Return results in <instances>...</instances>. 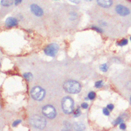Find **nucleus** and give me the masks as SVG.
Segmentation results:
<instances>
[{"mask_svg": "<svg viewBox=\"0 0 131 131\" xmlns=\"http://www.w3.org/2000/svg\"><path fill=\"white\" fill-rule=\"evenodd\" d=\"M24 77L27 81H32V80L33 79V75L31 73H24Z\"/></svg>", "mask_w": 131, "mask_h": 131, "instance_id": "nucleus-13", "label": "nucleus"}, {"mask_svg": "<svg viewBox=\"0 0 131 131\" xmlns=\"http://www.w3.org/2000/svg\"><path fill=\"white\" fill-rule=\"evenodd\" d=\"M103 113L105 115H106V116H108L110 114V112H109V109L108 108H103Z\"/></svg>", "mask_w": 131, "mask_h": 131, "instance_id": "nucleus-20", "label": "nucleus"}, {"mask_svg": "<svg viewBox=\"0 0 131 131\" xmlns=\"http://www.w3.org/2000/svg\"><path fill=\"white\" fill-rule=\"evenodd\" d=\"M31 125L39 129H43L46 125V120L44 117L39 115H34L30 119Z\"/></svg>", "mask_w": 131, "mask_h": 131, "instance_id": "nucleus-2", "label": "nucleus"}, {"mask_svg": "<svg viewBox=\"0 0 131 131\" xmlns=\"http://www.w3.org/2000/svg\"><path fill=\"white\" fill-rule=\"evenodd\" d=\"M6 25L8 27H12L18 25V20L12 17H9L6 20Z\"/></svg>", "mask_w": 131, "mask_h": 131, "instance_id": "nucleus-10", "label": "nucleus"}, {"mask_svg": "<svg viewBox=\"0 0 131 131\" xmlns=\"http://www.w3.org/2000/svg\"><path fill=\"white\" fill-rule=\"evenodd\" d=\"M120 129L121 130H125L126 129V125L125 123H123V122L120 123Z\"/></svg>", "mask_w": 131, "mask_h": 131, "instance_id": "nucleus-23", "label": "nucleus"}, {"mask_svg": "<svg viewBox=\"0 0 131 131\" xmlns=\"http://www.w3.org/2000/svg\"><path fill=\"white\" fill-rule=\"evenodd\" d=\"M81 110L80 108H77V110L74 112V117H78L81 115Z\"/></svg>", "mask_w": 131, "mask_h": 131, "instance_id": "nucleus-19", "label": "nucleus"}, {"mask_svg": "<svg viewBox=\"0 0 131 131\" xmlns=\"http://www.w3.org/2000/svg\"><path fill=\"white\" fill-rule=\"evenodd\" d=\"M127 43H128V41H127V40L126 39H123L121 40H120L118 43V45L120 46H126V45L127 44Z\"/></svg>", "mask_w": 131, "mask_h": 131, "instance_id": "nucleus-14", "label": "nucleus"}, {"mask_svg": "<svg viewBox=\"0 0 131 131\" xmlns=\"http://www.w3.org/2000/svg\"><path fill=\"white\" fill-rule=\"evenodd\" d=\"M97 4L103 8H108L113 4V0H97Z\"/></svg>", "mask_w": 131, "mask_h": 131, "instance_id": "nucleus-9", "label": "nucleus"}, {"mask_svg": "<svg viewBox=\"0 0 131 131\" xmlns=\"http://www.w3.org/2000/svg\"><path fill=\"white\" fill-rule=\"evenodd\" d=\"M30 9L32 12L36 16H40L43 15V9L36 4H32L30 6Z\"/></svg>", "mask_w": 131, "mask_h": 131, "instance_id": "nucleus-8", "label": "nucleus"}, {"mask_svg": "<svg viewBox=\"0 0 131 131\" xmlns=\"http://www.w3.org/2000/svg\"><path fill=\"white\" fill-rule=\"evenodd\" d=\"M31 95L34 100L40 101H42L45 96V91L42 88L36 86L32 89Z\"/></svg>", "mask_w": 131, "mask_h": 131, "instance_id": "nucleus-4", "label": "nucleus"}, {"mask_svg": "<svg viewBox=\"0 0 131 131\" xmlns=\"http://www.w3.org/2000/svg\"><path fill=\"white\" fill-rule=\"evenodd\" d=\"M20 122H21V120H16L15 121L13 122V123H12V126H18L19 124H20Z\"/></svg>", "mask_w": 131, "mask_h": 131, "instance_id": "nucleus-21", "label": "nucleus"}, {"mask_svg": "<svg viewBox=\"0 0 131 131\" xmlns=\"http://www.w3.org/2000/svg\"><path fill=\"white\" fill-rule=\"evenodd\" d=\"M42 112L45 116L50 119H53L56 115V112L54 108L50 105L45 106L43 108Z\"/></svg>", "mask_w": 131, "mask_h": 131, "instance_id": "nucleus-5", "label": "nucleus"}, {"mask_svg": "<svg viewBox=\"0 0 131 131\" xmlns=\"http://www.w3.org/2000/svg\"><path fill=\"white\" fill-rule=\"evenodd\" d=\"M130 103L131 104V97H130Z\"/></svg>", "mask_w": 131, "mask_h": 131, "instance_id": "nucleus-29", "label": "nucleus"}, {"mask_svg": "<svg viewBox=\"0 0 131 131\" xmlns=\"http://www.w3.org/2000/svg\"><path fill=\"white\" fill-rule=\"evenodd\" d=\"M114 108V105L112 104H109L107 106V108L109 110H110V111H112V110H113Z\"/></svg>", "mask_w": 131, "mask_h": 131, "instance_id": "nucleus-25", "label": "nucleus"}, {"mask_svg": "<svg viewBox=\"0 0 131 131\" xmlns=\"http://www.w3.org/2000/svg\"><path fill=\"white\" fill-rule=\"evenodd\" d=\"M13 0H1L2 5L5 7H9L13 4Z\"/></svg>", "mask_w": 131, "mask_h": 131, "instance_id": "nucleus-12", "label": "nucleus"}, {"mask_svg": "<svg viewBox=\"0 0 131 131\" xmlns=\"http://www.w3.org/2000/svg\"><path fill=\"white\" fill-rule=\"evenodd\" d=\"M74 128L78 131L83 130L85 129V126L81 122H76L74 124Z\"/></svg>", "mask_w": 131, "mask_h": 131, "instance_id": "nucleus-11", "label": "nucleus"}, {"mask_svg": "<svg viewBox=\"0 0 131 131\" xmlns=\"http://www.w3.org/2000/svg\"><path fill=\"white\" fill-rule=\"evenodd\" d=\"M64 88L67 92L72 94L78 93L81 90V85L74 81H66L64 85Z\"/></svg>", "mask_w": 131, "mask_h": 131, "instance_id": "nucleus-1", "label": "nucleus"}, {"mask_svg": "<svg viewBox=\"0 0 131 131\" xmlns=\"http://www.w3.org/2000/svg\"><path fill=\"white\" fill-rule=\"evenodd\" d=\"M123 119L121 118H117L115 121L113 122L114 123V125H118V124H120V123H121L123 122Z\"/></svg>", "mask_w": 131, "mask_h": 131, "instance_id": "nucleus-18", "label": "nucleus"}, {"mask_svg": "<svg viewBox=\"0 0 131 131\" xmlns=\"http://www.w3.org/2000/svg\"><path fill=\"white\" fill-rule=\"evenodd\" d=\"M130 40H131V37H130Z\"/></svg>", "mask_w": 131, "mask_h": 131, "instance_id": "nucleus-30", "label": "nucleus"}, {"mask_svg": "<svg viewBox=\"0 0 131 131\" xmlns=\"http://www.w3.org/2000/svg\"><path fill=\"white\" fill-rule=\"evenodd\" d=\"M103 86V81H96L95 84V87L97 88H101Z\"/></svg>", "mask_w": 131, "mask_h": 131, "instance_id": "nucleus-16", "label": "nucleus"}, {"mask_svg": "<svg viewBox=\"0 0 131 131\" xmlns=\"http://www.w3.org/2000/svg\"><path fill=\"white\" fill-rule=\"evenodd\" d=\"M81 107L83 108V109H87L88 108V105L87 103L86 102H84V103H82L81 105Z\"/></svg>", "mask_w": 131, "mask_h": 131, "instance_id": "nucleus-24", "label": "nucleus"}, {"mask_svg": "<svg viewBox=\"0 0 131 131\" xmlns=\"http://www.w3.org/2000/svg\"><path fill=\"white\" fill-rule=\"evenodd\" d=\"M95 96H96L95 93L94 92H90L88 94V98L90 100L94 99L95 98Z\"/></svg>", "mask_w": 131, "mask_h": 131, "instance_id": "nucleus-17", "label": "nucleus"}, {"mask_svg": "<svg viewBox=\"0 0 131 131\" xmlns=\"http://www.w3.org/2000/svg\"><path fill=\"white\" fill-rule=\"evenodd\" d=\"M59 49V47L56 44H51L45 48V53L48 56H54Z\"/></svg>", "mask_w": 131, "mask_h": 131, "instance_id": "nucleus-6", "label": "nucleus"}, {"mask_svg": "<svg viewBox=\"0 0 131 131\" xmlns=\"http://www.w3.org/2000/svg\"><path fill=\"white\" fill-rule=\"evenodd\" d=\"M92 29L95 30H96V31L99 32V33H101L102 32V30L101 29H100L99 28H98V27H96V26H93L92 27Z\"/></svg>", "mask_w": 131, "mask_h": 131, "instance_id": "nucleus-22", "label": "nucleus"}, {"mask_svg": "<svg viewBox=\"0 0 131 131\" xmlns=\"http://www.w3.org/2000/svg\"><path fill=\"white\" fill-rule=\"evenodd\" d=\"M115 10L116 12L121 16H126L130 13V9L122 5H118L116 6Z\"/></svg>", "mask_w": 131, "mask_h": 131, "instance_id": "nucleus-7", "label": "nucleus"}, {"mask_svg": "<svg viewBox=\"0 0 131 131\" xmlns=\"http://www.w3.org/2000/svg\"><path fill=\"white\" fill-rule=\"evenodd\" d=\"M62 109L63 111L68 114L73 112L74 102L73 99L70 97H66L63 98L61 102Z\"/></svg>", "mask_w": 131, "mask_h": 131, "instance_id": "nucleus-3", "label": "nucleus"}, {"mask_svg": "<svg viewBox=\"0 0 131 131\" xmlns=\"http://www.w3.org/2000/svg\"><path fill=\"white\" fill-rule=\"evenodd\" d=\"M22 0H15V5H18L20 4V3L22 2Z\"/></svg>", "mask_w": 131, "mask_h": 131, "instance_id": "nucleus-26", "label": "nucleus"}, {"mask_svg": "<svg viewBox=\"0 0 131 131\" xmlns=\"http://www.w3.org/2000/svg\"><path fill=\"white\" fill-rule=\"evenodd\" d=\"M70 1L72 3H76V4H77L80 2V0H70Z\"/></svg>", "mask_w": 131, "mask_h": 131, "instance_id": "nucleus-27", "label": "nucleus"}, {"mask_svg": "<svg viewBox=\"0 0 131 131\" xmlns=\"http://www.w3.org/2000/svg\"><path fill=\"white\" fill-rule=\"evenodd\" d=\"M85 1H92V0H85Z\"/></svg>", "mask_w": 131, "mask_h": 131, "instance_id": "nucleus-28", "label": "nucleus"}, {"mask_svg": "<svg viewBox=\"0 0 131 131\" xmlns=\"http://www.w3.org/2000/svg\"><path fill=\"white\" fill-rule=\"evenodd\" d=\"M108 66L106 64L101 65V66H100V69H101V70L103 72H106L108 70Z\"/></svg>", "mask_w": 131, "mask_h": 131, "instance_id": "nucleus-15", "label": "nucleus"}]
</instances>
